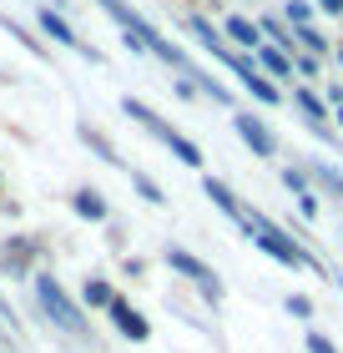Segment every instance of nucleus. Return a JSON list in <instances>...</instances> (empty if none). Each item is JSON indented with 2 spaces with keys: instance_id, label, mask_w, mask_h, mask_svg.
Returning <instances> with one entry per match:
<instances>
[{
  "instance_id": "1",
  "label": "nucleus",
  "mask_w": 343,
  "mask_h": 353,
  "mask_svg": "<svg viewBox=\"0 0 343 353\" xmlns=\"http://www.w3.org/2000/svg\"><path fill=\"white\" fill-rule=\"evenodd\" d=\"M121 111H126V117H137L141 126H152V137L161 141V147H172V157H177V162H187V167H202V152L192 147V141H187L182 132H177V126H167V121H161L152 106H141V101H121Z\"/></svg>"
},
{
  "instance_id": "2",
  "label": "nucleus",
  "mask_w": 343,
  "mask_h": 353,
  "mask_svg": "<svg viewBox=\"0 0 343 353\" xmlns=\"http://www.w3.org/2000/svg\"><path fill=\"white\" fill-rule=\"evenodd\" d=\"M248 232H253V243L263 248L273 263H283V268H308V252H303L298 243H293V237H283V232L273 228V222L257 217V222H248Z\"/></svg>"
},
{
  "instance_id": "3",
  "label": "nucleus",
  "mask_w": 343,
  "mask_h": 353,
  "mask_svg": "<svg viewBox=\"0 0 343 353\" xmlns=\"http://www.w3.org/2000/svg\"><path fill=\"white\" fill-rule=\"evenodd\" d=\"M36 298H41L46 318H51V323H61L66 333H81V328H86L81 308H76V303H71L66 293H61V283H56V278H36Z\"/></svg>"
},
{
  "instance_id": "4",
  "label": "nucleus",
  "mask_w": 343,
  "mask_h": 353,
  "mask_svg": "<svg viewBox=\"0 0 343 353\" xmlns=\"http://www.w3.org/2000/svg\"><path fill=\"white\" fill-rule=\"evenodd\" d=\"M167 263H172L177 272H182V278H192V283H197V288H202V293H207V298H217V293H222V283H217V272H212V268H207L202 258H192V252H187V248H167Z\"/></svg>"
},
{
  "instance_id": "5",
  "label": "nucleus",
  "mask_w": 343,
  "mask_h": 353,
  "mask_svg": "<svg viewBox=\"0 0 343 353\" xmlns=\"http://www.w3.org/2000/svg\"><path fill=\"white\" fill-rule=\"evenodd\" d=\"M233 126H237V137L248 141L257 157H277V137H273V126H268V121H257L253 111H237Z\"/></svg>"
},
{
  "instance_id": "6",
  "label": "nucleus",
  "mask_w": 343,
  "mask_h": 353,
  "mask_svg": "<svg viewBox=\"0 0 343 353\" xmlns=\"http://www.w3.org/2000/svg\"><path fill=\"white\" fill-rule=\"evenodd\" d=\"M227 71H233L237 81H242V86H248V91L257 96V101H268V106H273V101H283V91H277V86L268 81V76H263V71L253 66V61H242V56H233V61H227Z\"/></svg>"
},
{
  "instance_id": "7",
  "label": "nucleus",
  "mask_w": 343,
  "mask_h": 353,
  "mask_svg": "<svg viewBox=\"0 0 343 353\" xmlns=\"http://www.w3.org/2000/svg\"><path fill=\"white\" fill-rule=\"evenodd\" d=\"M106 313H111V323L121 328V339H132V343H146V339H152V323H146V318H141L126 298H111Z\"/></svg>"
},
{
  "instance_id": "8",
  "label": "nucleus",
  "mask_w": 343,
  "mask_h": 353,
  "mask_svg": "<svg viewBox=\"0 0 343 353\" xmlns=\"http://www.w3.org/2000/svg\"><path fill=\"white\" fill-rule=\"evenodd\" d=\"M36 26H41V30H46V36H51L56 46H66V51H81V36L71 30V21H66V15H61V10L41 6V10H36Z\"/></svg>"
},
{
  "instance_id": "9",
  "label": "nucleus",
  "mask_w": 343,
  "mask_h": 353,
  "mask_svg": "<svg viewBox=\"0 0 343 353\" xmlns=\"http://www.w3.org/2000/svg\"><path fill=\"white\" fill-rule=\"evenodd\" d=\"M202 192H207V197L217 202V207H222V212L233 217V222H242V207H237V197H233V187H227L222 176H212V172H207V176H202Z\"/></svg>"
},
{
  "instance_id": "10",
  "label": "nucleus",
  "mask_w": 343,
  "mask_h": 353,
  "mask_svg": "<svg viewBox=\"0 0 343 353\" xmlns=\"http://www.w3.org/2000/svg\"><path fill=\"white\" fill-rule=\"evenodd\" d=\"M187 30H192V36H197V41L207 46V51H212V56H217V61H222V66H227V61H233V56H237V51H227V41H222V36H217V30H212V26L202 21V15H192V21H187Z\"/></svg>"
},
{
  "instance_id": "11",
  "label": "nucleus",
  "mask_w": 343,
  "mask_h": 353,
  "mask_svg": "<svg viewBox=\"0 0 343 353\" xmlns=\"http://www.w3.org/2000/svg\"><path fill=\"white\" fill-rule=\"evenodd\" d=\"M227 36L237 46H248V51H257V46H263V26L248 21V15H227Z\"/></svg>"
},
{
  "instance_id": "12",
  "label": "nucleus",
  "mask_w": 343,
  "mask_h": 353,
  "mask_svg": "<svg viewBox=\"0 0 343 353\" xmlns=\"http://www.w3.org/2000/svg\"><path fill=\"white\" fill-rule=\"evenodd\" d=\"M257 66H263V76H293V56L277 46H257Z\"/></svg>"
},
{
  "instance_id": "13",
  "label": "nucleus",
  "mask_w": 343,
  "mask_h": 353,
  "mask_svg": "<svg viewBox=\"0 0 343 353\" xmlns=\"http://www.w3.org/2000/svg\"><path fill=\"white\" fill-rule=\"evenodd\" d=\"M71 202H76V212L86 217V222H101L106 217V197H101V192H76Z\"/></svg>"
},
{
  "instance_id": "14",
  "label": "nucleus",
  "mask_w": 343,
  "mask_h": 353,
  "mask_svg": "<svg viewBox=\"0 0 343 353\" xmlns=\"http://www.w3.org/2000/svg\"><path fill=\"white\" fill-rule=\"evenodd\" d=\"M293 101H298V106L308 111V121H318V126L329 121V111H323V101H318V96L308 91V86H293Z\"/></svg>"
},
{
  "instance_id": "15",
  "label": "nucleus",
  "mask_w": 343,
  "mask_h": 353,
  "mask_svg": "<svg viewBox=\"0 0 343 353\" xmlns=\"http://www.w3.org/2000/svg\"><path fill=\"white\" fill-rule=\"evenodd\" d=\"M81 298H86L91 308H111V298H117V293H111V283H101V278H86V288H81Z\"/></svg>"
},
{
  "instance_id": "16",
  "label": "nucleus",
  "mask_w": 343,
  "mask_h": 353,
  "mask_svg": "<svg viewBox=\"0 0 343 353\" xmlns=\"http://www.w3.org/2000/svg\"><path fill=\"white\" fill-rule=\"evenodd\" d=\"M313 10L318 6H308V0H288V6H283V15H288L293 26H308V21H313Z\"/></svg>"
},
{
  "instance_id": "17",
  "label": "nucleus",
  "mask_w": 343,
  "mask_h": 353,
  "mask_svg": "<svg viewBox=\"0 0 343 353\" xmlns=\"http://www.w3.org/2000/svg\"><path fill=\"white\" fill-rule=\"evenodd\" d=\"M293 41H303V46H313V51H329V41L318 36L313 26H293Z\"/></svg>"
},
{
  "instance_id": "18",
  "label": "nucleus",
  "mask_w": 343,
  "mask_h": 353,
  "mask_svg": "<svg viewBox=\"0 0 343 353\" xmlns=\"http://www.w3.org/2000/svg\"><path fill=\"white\" fill-rule=\"evenodd\" d=\"M132 182H137V192H141L146 202H161V187L152 182V176H141V172H132Z\"/></svg>"
},
{
  "instance_id": "19",
  "label": "nucleus",
  "mask_w": 343,
  "mask_h": 353,
  "mask_svg": "<svg viewBox=\"0 0 343 353\" xmlns=\"http://www.w3.org/2000/svg\"><path fill=\"white\" fill-rule=\"evenodd\" d=\"M283 187L293 192V197H308V182H303V172H293V167L283 172Z\"/></svg>"
},
{
  "instance_id": "20",
  "label": "nucleus",
  "mask_w": 343,
  "mask_h": 353,
  "mask_svg": "<svg viewBox=\"0 0 343 353\" xmlns=\"http://www.w3.org/2000/svg\"><path fill=\"white\" fill-rule=\"evenodd\" d=\"M288 313H293V318H308V313H313V303H308L303 293H293V298H288Z\"/></svg>"
},
{
  "instance_id": "21",
  "label": "nucleus",
  "mask_w": 343,
  "mask_h": 353,
  "mask_svg": "<svg viewBox=\"0 0 343 353\" xmlns=\"http://www.w3.org/2000/svg\"><path fill=\"white\" fill-rule=\"evenodd\" d=\"M308 353H338V348L323 339V333H308Z\"/></svg>"
},
{
  "instance_id": "22",
  "label": "nucleus",
  "mask_w": 343,
  "mask_h": 353,
  "mask_svg": "<svg viewBox=\"0 0 343 353\" xmlns=\"http://www.w3.org/2000/svg\"><path fill=\"white\" fill-rule=\"evenodd\" d=\"M298 212H303V217H318V197H313V192H308V197H298Z\"/></svg>"
},
{
  "instance_id": "23",
  "label": "nucleus",
  "mask_w": 343,
  "mask_h": 353,
  "mask_svg": "<svg viewBox=\"0 0 343 353\" xmlns=\"http://www.w3.org/2000/svg\"><path fill=\"white\" fill-rule=\"evenodd\" d=\"M318 10H329V15H338V10H343V0H318Z\"/></svg>"
},
{
  "instance_id": "24",
  "label": "nucleus",
  "mask_w": 343,
  "mask_h": 353,
  "mask_svg": "<svg viewBox=\"0 0 343 353\" xmlns=\"http://www.w3.org/2000/svg\"><path fill=\"white\" fill-rule=\"evenodd\" d=\"M0 318H10V303H6V298H0Z\"/></svg>"
},
{
  "instance_id": "25",
  "label": "nucleus",
  "mask_w": 343,
  "mask_h": 353,
  "mask_svg": "<svg viewBox=\"0 0 343 353\" xmlns=\"http://www.w3.org/2000/svg\"><path fill=\"white\" fill-rule=\"evenodd\" d=\"M333 121H338V126H343V106H333Z\"/></svg>"
},
{
  "instance_id": "26",
  "label": "nucleus",
  "mask_w": 343,
  "mask_h": 353,
  "mask_svg": "<svg viewBox=\"0 0 343 353\" xmlns=\"http://www.w3.org/2000/svg\"><path fill=\"white\" fill-rule=\"evenodd\" d=\"M338 61H343V46H338Z\"/></svg>"
}]
</instances>
